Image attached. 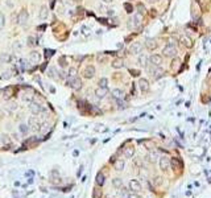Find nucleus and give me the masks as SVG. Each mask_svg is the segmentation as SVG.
Listing matches in <instances>:
<instances>
[{
	"label": "nucleus",
	"mask_w": 211,
	"mask_h": 198,
	"mask_svg": "<svg viewBox=\"0 0 211 198\" xmlns=\"http://www.w3.org/2000/svg\"><path fill=\"white\" fill-rule=\"evenodd\" d=\"M28 19H29V13L26 9H21L17 15V23L20 24V25H25L28 23Z\"/></svg>",
	"instance_id": "1"
},
{
	"label": "nucleus",
	"mask_w": 211,
	"mask_h": 198,
	"mask_svg": "<svg viewBox=\"0 0 211 198\" xmlns=\"http://www.w3.org/2000/svg\"><path fill=\"white\" fill-rule=\"evenodd\" d=\"M69 86L71 87V89H74V90H79L81 87H82V81H81L79 78H77V77L70 78V81H69Z\"/></svg>",
	"instance_id": "2"
},
{
	"label": "nucleus",
	"mask_w": 211,
	"mask_h": 198,
	"mask_svg": "<svg viewBox=\"0 0 211 198\" xmlns=\"http://www.w3.org/2000/svg\"><path fill=\"white\" fill-rule=\"evenodd\" d=\"M49 16V8L46 6H41L40 11H38V19L40 20H46Z\"/></svg>",
	"instance_id": "3"
},
{
	"label": "nucleus",
	"mask_w": 211,
	"mask_h": 198,
	"mask_svg": "<svg viewBox=\"0 0 211 198\" xmlns=\"http://www.w3.org/2000/svg\"><path fill=\"white\" fill-rule=\"evenodd\" d=\"M83 75H85V78H92L95 75V67L91 65L86 66V69L83 70Z\"/></svg>",
	"instance_id": "4"
},
{
	"label": "nucleus",
	"mask_w": 211,
	"mask_h": 198,
	"mask_svg": "<svg viewBox=\"0 0 211 198\" xmlns=\"http://www.w3.org/2000/svg\"><path fill=\"white\" fill-rule=\"evenodd\" d=\"M164 54L168 56V57H174V56L177 54V49L174 48L173 45H169L164 49Z\"/></svg>",
	"instance_id": "5"
},
{
	"label": "nucleus",
	"mask_w": 211,
	"mask_h": 198,
	"mask_svg": "<svg viewBox=\"0 0 211 198\" xmlns=\"http://www.w3.org/2000/svg\"><path fill=\"white\" fill-rule=\"evenodd\" d=\"M141 49H143V45L140 42H133L131 45V48H129V52L132 53V54H137V53L141 52Z\"/></svg>",
	"instance_id": "6"
},
{
	"label": "nucleus",
	"mask_w": 211,
	"mask_h": 198,
	"mask_svg": "<svg viewBox=\"0 0 211 198\" xmlns=\"http://www.w3.org/2000/svg\"><path fill=\"white\" fill-rule=\"evenodd\" d=\"M29 60H31L32 62H34V63H38L40 62V60H41V54L37 52V50H33V52L29 53Z\"/></svg>",
	"instance_id": "7"
},
{
	"label": "nucleus",
	"mask_w": 211,
	"mask_h": 198,
	"mask_svg": "<svg viewBox=\"0 0 211 198\" xmlns=\"http://www.w3.org/2000/svg\"><path fill=\"white\" fill-rule=\"evenodd\" d=\"M151 63H153V65H156V66H158V65H161V62H162V58L160 57L158 54H153V56H151Z\"/></svg>",
	"instance_id": "8"
},
{
	"label": "nucleus",
	"mask_w": 211,
	"mask_h": 198,
	"mask_svg": "<svg viewBox=\"0 0 211 198\" xmlns=\"http://www.w3.org/2000/svg\"><path fill=\"white\" fill-rule=\"evenodd\" d=\"M95 95H96L98 98H104L106 95H107V89H104V87H98V89L95 90Z\"/></svg>",
	"instance_id": "9"
},
{
	"label": "nucleus",
	"mask_w": 211,
	"mask_h": 198,
	"mask_svg": "<svg viewBox=\"0 0 211 198\" xmlns=\"http://www.w3.org/2000/svg\"><path fill=\"white\" fill-rule=\"evenodd\" d=\"M139 85H140L141 91H146V90H148V81H146V79H140Z\"/></svg>",
	"instance_id": "10"
},
{
	"label": "nucleus",
	"mask_w": 211,
	"mask_h": 198,
	"mask_svg": "<svg viewBox=\"0 0 211 198\" xmlns=\"http://www.w3.org/2000/svg\"><path fill=\"white\" fill-rule=\"evenodd\" d=\"M0 61H1L3 63L9 62V61H11V56L7 54V53H1V54H0Z\"/></svg>",
	"instance_id": "11"
},
{
	"label": "nucleus",
	"mask_w": 211,
	"mask_h": 198,
	"mask_svg": "<svg viewBox=\"0 0 211 198\" xmlns=\"http://www.w3.org/2000/svg\"><path fill=\"white\" fill-rule=\"evenodd\" d=\"M77 73H78V70L75 69V67H70L69 72H67V77L69 78H74V77H77Z\"/></svg>",
	"instance_id": "12"
},
{
	"label": "nucleus",
	"mask_w": 211,
	"mask_h": 198,
	"mask_svg": "<svg viewBox=\"0 0 211 198\" xmlns=\"http://www.w3.org/2000/svg\"><path fill=\"white\" fill-rule=\"evenodd\" d=\"M112 66H114L115 69H120V67H123V60H120V58L115 60L114 62H112Z\"/></svg>",
	"instance_id": "13"
},
{
	"label": "nucleus",
	"mask_w": 211,
	"mask_h": 198,
	"mask_svg": "<svg viewBox=\"0 0 211 198\" xmlns=\"http://www.w3.org/2000/svg\"><path fill=\"white\" fill-rule=\"evenodd\" d=\"M41 106H38V104H32L31 106V111L33 112V114H38V112L41 111Z\"/></svg>",
	"instance_id": "14"
},
{
	"label": "nucleus",
	"mask_w": 211,
	"mask_h": 198,
	"mask_svg": "<svg viewBox=\"0 0 211 198\" xmlns=\"http://www.w3.org/2000/svg\"><path fill=\"white\" fill-rule=\"evenodd\" d=\"M4 25H6V16L3 12H0V29L4 28Z\"/></svg>",
	"instance_id": "15"
},
{
	"label": "nucleus",
	"mask_w": 211,
	"mask_h": 198,
	"mask_svg": "<svg viewBox=\"0 0 211 198\" xmlns=\"http://www.w3.org/2000/svg\"><path fill=\"white\" fill-rule=\"evenodd\" d=\"M26 41H28V45L29 46H36V44H37V42H36V38H34L33 36H29Z\"/></svg>",
	"instance_id": "16"
},
{
	"label": "nucleus",
	"mask_w": 211,
	"mask_h": 198,
	"mask_svg": "<svg viewBox=\"0 0 211 198\" xmlns=\"http://www.w3.org/2000/svg\"><path fill=\"white\" fill-rule=\"evenodd\" d=\"M48 75H49L50 78H56V69H54V67H49Z\"/></svg>",
	"instance_id": "17"
},
{
	"label": "nucleus",
	"mask_w": 211,
	"mask_h": 198,
	"mask_svg": "<svg viewBox=\"0 0 211 198\" xmlns=\"http://www.w3.org/2000/svg\"><path fill=\"white\" fill-rule=\"evenodd\" d=\"M99 87H104V89H107V79L106 78H102V79L99 81Z\"/></svg>",
	"instance_id": "18"
},
{
	"label": "nucleus",
	"mask_w": 211,
	"mask_h": 198,
	"mask_svg": "<svg viewBox=\"0 0 211 198\" xmlns=\"http://www.w3.org/2000/svg\"><path fill=\"white\" fill-rule=\"evenodd\" d=\"M168 161H169V158H166V157L161 158V168H162V169H165V168H166V164H168Z\"/></svg>",
	"instance_id": "19"
},
{
	"label": "nucleus",
	"mask_w": 211,
	"mask_h": 198,
	"mask_svg": "<svg viewBox=\"0 0 211 198\" xmlns=\"http://www.w3.org/2000/svg\"><path fill=\"white\" fill-rule=\"evenodd\" d=\"M112 94H114L116 98H120V97H121V95H123V92H121V90H119V89H115L114 91H112Z\"/></svg>",
	"instance_id": "20"
},
{
	"label": "nucleus",
	"mask_w": 211,
	"mask_h": 198,
	"mask_svg": "<svg viewBox=\"0 0 211 198\" xmlns=\"http://www.w3.org/2000/svg\"><path fill=\"white\" fill-rule=\"evenodd\" d=\"M13 50H21V44H20V41H16V42L13 44Z\"/></svg>",
	"instance_id": "21"
},
{
	"label": "nucleus",
	"mask_w": 211,
	"mask_h": 198,
	"mask_svg": "<svg viewBox=\"0 0 211 198\" xmlns=\"http://www.w3.org/2000/svg\"><path fill=\"white\" fill-rule=\"evenodd\" d=\"M140 62H141V65H145V62H146V58L144 57V56H143V57H140Z\"/></svg>",
	"instance_id": "22"
},
{
	"label": "nucleus",
	"mask_w": 211,
	"mask_h": 198,
	"mask_svg": "<svg viewBox=\"0 0 211 198\" xmlns=\"http://www.w3.org/2000/svg\"><path fill=\"white\" fill-rule=\"evenodd\" d=\"M102 1H104V3H111L112 0H102Z\"/></svg>",
	"instance_id": "23"
},
{
	"label": "nucleus",
	"mask_w": 211,
	"mask_h": 198,
	"mask_svg": "<svg viewBox=\"0 0 211 198\" xmlns=\"http://www.w3.org/2000/svg\"><path fill=\"white\" fill-rule=\"evenodd\" d=\"M151 1H156V0H151Z\"/></svg>",
	"instance_id": "24"
},
{
	"label": "nucleus",
	"mask_w": 211,
	"mask_h": 198,
	"mask_svg": "<svg viewBox=\"0 0 211 198\" xmlns=\"http://www.w3.org/2000/svg\"><path fill=\"white\" fill-rule=\"evenodd\" d=\"M75 1H81V0H75Z\"/></svg>",
	"instance_id": "25"
}]
</instances>
